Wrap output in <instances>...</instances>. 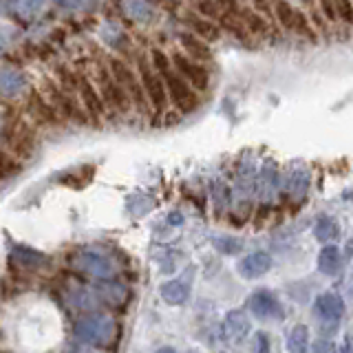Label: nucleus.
Listing matches in <instances>:
<instances>
[{
	"mask_svg": "<svg viewBox=\"0 0 353 353\" xmlns=\"http://www.w3.org/2000/svg\"><path fill=\"white\" fill-rule=\"evenodd\" d=\"M181 221H183V216H181V214H176V212H174V214H170V223H172V225H179Z\"/></svg>",
	"mask_w": 353,
	"mask_h": 353,
	"instance_id": "31",
	"label": "nucleus"
},
{
	"mask_svg": "<svg viewBox=\"0 0 353 353\" xmlns=\"http://www.w3.org/2000/svg\"><path fill=\"white\" fill-rule=\"evenodd\" d=\"M95 292L99 296V301H102L106 307L110 309H119V307H124L126 301H128V290L124 285H119L115 281H104V283H99L95 287Z\"/></svg>",
	"mask_w": 353,
	"mask_h": 353,
	"instance_id": "11",
	"label": "nucleus"
},
{
	"mask_svg": "<svg viewBox=\"0 0 353 353\" xmlns=\"http://www.w3.org/2000/svg\"><path fill=\"white\" fill-rule=\"evenodd\" d=\"M188 25L192 27L194 36H199V38H201V40H205V42H210V40L219 38V29H216V25H214V22L205 20V18L190 16V18H188Z\"/></svg>",
	"mask_w": 353,
	"mask_h": 353,
	"instance_id": "19",
	"label": "nucleus"
},
{
	"mask_svg": "<svg viewBox=\"0 0 353 353\" xmlns=\"http://www.w3.org/2000/svg\"><path fill=\"white\" fill-rule=\"evenodd\" d=\"M314 234H316L318 241H336L340 236V228H338V223L334 219L325 216V219H320L316 223Z\"/></svg>",
	"mask_w": 353,
	"mask_h": 353,
	"instance_id": "22",
	"label": "nucleus"
},
{
	"mask_svg": "<svg viewBox=\"0 0 353 353\" xmlns=\"http://www.w3.org/2000/svg\"><path fill=\"white\" fill-rule=\"evenodd\" d=\"M318 270L331 276V274H336L340 270V250L336 245H327L320 250L318 254Z\"/></svg>",
	"mask_w": 353,
	"mask_h": 353,
	"instance_id": "18",
	"label": "nucleus"
},
{
	"mask_svg": "<svg viewBox=\"0 0 353 353\" xmlns=\"http://www.w3.org/2000/svg\"><path fill=\"white\" fill-rule=\"evenodd\" d=\"M97 91H99V95H102V99H104L106 113L126 115L128 110L132 108L126 91L119 86V82L115 80V75L110 73V69H106V66H102V69L97 71Z\"/></svg>",
	"mask_w": 353,
	"mask_h": 353,
	"instance_id": "4",
	"label": "nucleus"
},
{
	"mask_svg": "<svg viewBox=\"0 0 353 353\" xmlns=\"http://www.w3.org/2000/svg\"><path fill=\"white\" fill-rule=\"evenodd\" d=\"M77 95H80V102L86 110L88 119H91L93 124H99L102 117L106 115V106H104L102 95L97 91V86L88 80V77H80V82H77Z\"/></svg>",
	"mask_w": 353,
	"mask_h": 353,
	"instance_id": "8",
	"label": "nucleus"
},
{
	"mask_svg": "<svg viewBox=\"0 0 353 353\" xmlns=\"http://www.w3.org/2000/svg\"><path fill=\"white\" fill-rule=\"evenodd\" d=\"M225 338L230 342H241L250 334V318L245 312H241V309H232L225 316Z\"/></svg>",
	"mask_w": 353,
	"mask_h": 353,
	"instance_id": "13",
	"label": "nucleus"
},
{
	"mask_svg": "<svg viewBox=\"0 0 353 353\" xmlns=\"http://www.w3.org/2000/svg\"><path fill=\"white\" fill-rule=\"evenodd\" d=\"M152 66L163 77V84H165V91H168L170 102L179 110H183V113H190V110L196 106L199 99L194 95V88L185 82V77L179 71L174 69L172 60L163 51L154 49L152 51Z\"/></svg>",
	"mask_w": 353,
	"mask_h": 353,
	"instance_id": "1",
	"label": "nucleus"
},
{
	"mask_svg": "<svg viewBox=\"0 0 353 353\" xmlns=\"http://www.w3.org/2000/svg\"><path fill=\"white\" fill-rule=\"evenodd\" d=\"M307 345H309V329L305 325H296L290 338H287V349H290V353H305Z\"/></svg>",
	"mask_w": 353,
	"mask_h": 353,
	"instance_id": "21",
	"label": "nucleus"
},
{
	"mask_svg": "<svg viewBox=\"0 0 353 353\" xmlns=\"http://www.w3.org/2000/svg\"><path fill=\"white\" fill-rule=\"evenodd\" d=\"M192 353H196V351H192Z\"/></svg>",
	"mask_w": 353,
	"mask_h": 353,
	"instance_id": "33",
	"label": "nucleus"
},
{
	"mask_svg": "<svg viewBox=\"0 0 353 353\" xmlns=\"http://www.w3.org/2000/svg\"><path fill=\"white\" fill-rule=\"evenodd\" d=\"M336 14L345 25H353V5L351 0H334Z\"/></svg>",
	"mask_w": 353,
	"mask_h": 353,
	"instance_id": "26",
	"label": "nucleus"
},
{
	"mask_svg": "<svg viewBox=\"0 0 353 353\" xmlns=\"http://www.w3.org/2000/svg\"><path fill=\"white\" fill-rule=\"evenodd\" d=\"M108 69H110V73L115 75V80L119 82V86L126 91L130 104H132V110H137L139 115H150L152 106L148 102L146 88H143V84H141L139 73H135L126 62H121L117 58H113L108 62Z\"/></svg>",
	"mask_w": 353,
	"mask_h": 353,
	"instance_id": "3",
	"label": "nucleus"
},
{
	"mask_svg": "<svg viewBox=\"0 0 353 353\" xmlns=\"http://www.w3.org/2000/svg\"><path fill=\"white\" fill-rule=\"evenodd\" d=\"M172 64H174V69L179 71L183 77H185V82L190 84L194 91H208V86H210V73L205 66L190 58V55H185V53H174L172 55Z\"/></svg>",
	"mask_w": 353,
	"mask_h": 353,
	"instance_id": "7",
	"label": "nucleus"
},
{
	"mask_svg": "<svg viewBox=\"0 0 353 353\" xmlns=\"http://www.w3.org/2000/svg\"><path fill=\"white\" fill-rule=\"evenodd\" d=\"M14 261L18 265H22V268H27V270H44V268H49L51 261L49 256H44L42 252H36V250H31V248H14Z\"/></svg>",
	"mask_w": 353,
	"mask_h": 353,
	"instance_id": "14",
	"label": "nucleus"
},
{
	"mask_svg": "<svg viewBox=\"0 0 353 353\" xmlns=\"http://www.w3.org/2000/svg\"><path fill=\"white\" fill-rule=\"evenodd\" d=\"M16 172H20V163L14 157H9L7 152L0 150V179H7V176Z\"/></svg>",
	"mask_w": 353,
	"mask_h": 353,
	"instance_id": "24",
	"label": "nucleus"
},
{
	"mask_svg": "<svg viewBox=\"0 0 353 353\" xmlns=\"http://www.w3.org/2000/svg\"><path fill=\"white\" fill-rule=\"evenodd\" d=\"M342 353H353V331L347 336L345 345H342Z\"/></svg>",
	"mask_w": 353,
	"mask_h": 353,
	"instance_id": "30",
	"label": "nucleus"
},
{
	"mask_svg": "<svg viewBox=\"0 0 353 353\" xmlns=\"http://www.w3.org/2000/svg\"><path fill=\"white\" fill-rule=\"evenodd\" d=\"M154 353H176V351H174L172 347H161V349H157Z\"/></svg>",
	"mask_w": 353,
	"mask_h": 353,
	"instance_id": "32",
	"label": "nucleus"
},
{
	"mask_svg": "<svg viewBox=\"0 0 353 353\" xmlns=\"http://www.w3.org/2000/svg\"><path fill=\"white\" fill-rule=\"evenodd\" d=\"M320 9H323V14L327 16V20H338V14H336V7H334V0H320Z\"/></svg>",
	"mask_w": 353,
	"mask_h": 353,
	"instance_id": "29",
	"label": "nucleus"
},
{
	"mask_svg": "<svg viewBox=\"0 0 353 353\" xmlns=\"http://www.w3.org/2000/svg\"><path fill=\"white\" fill-rule=\"evenodd\" d=\"M248 307L254 318L259 320H279L283 318V312H281V305L276 301V296L270 292V290H256L248 301Z\"/></svg>",
	"mask_w": 353,
	"mask_h": 353,
	"instance_id": "9",
	"label": "nucleus"
},
{
	"mask_svg": "<svg viewBox=\"0 0 353 353\" xmlns=\"http://www.w3.org/2000/svg\"><path fill=\"white\" fill-rule=\"evenodd\" d=\"M272 270V256L265 252H252L239 263V272L243 279H259V276L268 274Z\"/></svg>",
	"mask_w": 353,
	"mask_h": 353,
	"instance_id": "10",
	"label": "nucleus"
},
{
	"mask_svg": "<svg viewBox=\"0 0 353 353\" xmlns=\"http://www.w3.org/2000/svg\"><path fill=\"white\" fill-rule=\"evenodd\" d=\"M181 44H183V49L188 51V55L199 62H203L210 58V47H208V42L201 40L199 36H194V33H181Z\"/></svg>",
	"mask_w": 353,
	"mask_h": 353,
	"instance_id": "17",
	"label": "nucleus"
},
{
	"mask_svg": "<svg viewBox=\"0 0 353 353\" xmlns=\"http://www.w3.org/2000/svg\"><path fill=\"white\" fill-rule=\"evenodd\" d=\"M27 88V77L20 71H0V95L5 97H16Z\"/></svg>",
	"mask_w": 353,
	"mask_h": 353,
	"instance_id": "15",
	"label": "nucleus"
},
{
	"mask_svg": "<svg viewBox=\"0 0 353 353\" xmlns=\"http://www.w3.org/2000/svg\"><path fill=\"white\" fill-rule=\"evenodd\" d=\"M139 77H141V84L146 88V95H148V102L152 106L154 113H165V106H168L170 97H168V91H165V84H163V77L157 73V69L146 62V58H141L139 64Z\"/></svg>",
	"mask_w": 353,
	"mask_h": 353,
	"instance_id": "5",
	"label": "nucleus"
},
{
	"mask_svg": "<svg viewBox=\"0 0 353 353\" xmlns=\"http://www.w3.org/2000/svg\"><path fill=\"white\" fill-rule=\"evenodd\" d=\"M312 353H336V345L331 340H318L314 342Z\"/></svg>",
	"mask_w": 353,
	"mask_h": 353,
	"instance_id": "28",
	"label": "nucleus"
},
{
	"mask_svg": "<svg viewBox=\"0 0 353 353\" xmlns=\"http://www.w3.org/2000/svg\"><path fill=\"white\" fill-rule=\"evenodd\" d=\"M243 20H245V27L252 31V33H265L268 31V22H265L256 11H248L245 16H243Z\"/></svg>",
	"mask_w": 353,
	"mask_h": 353,
	"instance_id": "25",
	"label": "nucleus"
},
{
	"mask_svg": "<svg viewBox=\"0 0 353 353\" xmlns=\"http://www.w3.org/2000/svg\"><path fill=\"white\" fill-rule=\"evenodd\" d=\"M254 353H270V336L265 331L254 336Z\"/></svg>",
	"mask_w": 353,
	"mask_h": 353,
	"instance_id": "27",
	"label": "nucleus"
},
{
	"mask_svg": "<svg viewBox=\"0 0 353 353\" xmlns=\"http://www.w3.org/2000/svg\"><path fill=\"white\" fill-rule=\"evenodd\" d=\"M316 314L325 320H340L345 316V301L334 292L320 294L316 298Z\"/></svg>",
	"mask_w": 353,
	"mask_h": 353,
	"instance_id": "12",
	"label": "nucleus"
},
{
	"mask_svg": "<svg viewBox=\"0 0 353 353\" xmlns=\"http://www.w3.org/2000/svg\"><path fill=\"white\" fill-rule=\"evenodd\" d=\"M159 294L168 305H183L190 298V287L183 281H168L159 287Z\"/></svg>",
	"mask_w": 353,
	"mask_h": 353,
	"instance_id": "16",
	"label": "nucleus"
},
{
	"mask_svg": "<svg viewBox=\"0 0 353 353\" xmlns=\"http://www.w3.org/2000/svg\"><path fill=\"white\" fill-rule=\"evenodd\" d=\"M73 265L82 274L95 276L102 281H113V276L117 274V265L113 259H108L106 254H99L95 250H82L73 256Z\"/></svg>",
	"mask_w": 353,
	"mask_h": 353,
	"instance_id": "6",
	"label": "nucleus"
},
{
	"mask_svg": "<svg viewBox=\"0 0 353 353\" xmlns=\"http://www.w3.org/2000/svg\"><path fill=\"white\" fill-rule=\"evenodd\" d=\"M296 7H292L290 3H285V0H279V3L274 5V16L276 20L281 22V27L287 29V31H294V25H296Z\"/></svg>",
	"mask_w": 353,
	"mask_h": 353,
	"instance_id": "20",
	"label": "nucleus"
},
{
	"mask_svg": "<svg viewBox=\"0 0 353 353\" xmlns=\"http://www.w3.org/2000/svg\"><path fill=\"white\" fill-rule=\"evenodd\" d=\"M214 248L221 254H228V256H232V254H239L243 250V243L239 239H232V236H219V239H214Z\"/></svg>",
	"mask_w": 353,
	"mask_h": 353,
	"instance_id": "23",
	"label": "nucleus"
},
{
	"mask_svg": "<svg viewBox=\"0 0 353 353\" xmlns=\"http://www.w3.org/2000/svg\"><path fill=\"white\" fill-rule=\"evenodd\" d=\"M75 338L97 349H110L119 338V327L106 314H88L82 316L73 327Z\"/></svg>",
	"mask_w": 353,
	"mask_h": 353,
	"instance_id": "2",
	"label": "nucleus"
}]
</instances>
